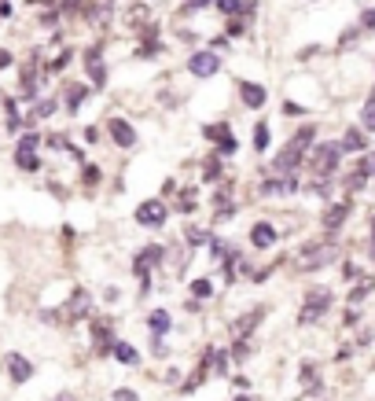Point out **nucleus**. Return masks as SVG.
I'll return each mask as SVG.
<instances>
[{"instance_id":"obj_4","label":"nucleus","mask_w":375,"mask_h":401,"mask_svg":"<svg viewBox=\"0 0 375 401\" xmlns=\"http://www.w3.org/2000/svg\"><path fill=\"white\" fill-rule=\"evenodd\" d=\"M217 67H221V63H217L214 52H196L191 63H188V70L196 74V77H210V74H217Z\"/></svg>"},{"instance_id":"obj_31","label":"nucleus","mask_w":375,"mask_h":401,"mask_svg":"<svg viewBox=\"0 0 375 401\" xmlns=\"http://www.w3.org/2000/svg\"><path fill=\"white\" fill-rule=\"evenodd\" d=\"M56 401H74V394H59Z\"/></svg>"},{"instance_id":"obj_2","label":"nucleus","mask_w":375,"mask_h":401,"mask_svg":"<svg viewBox=\"0 0 375 401\" xmlns=\"http://www.w3.org/2000/svg\"><path fill=\"white\" fill-rule=\"evenodd\" d=\"M339 159H342V144H320L313 151V173L317 177H328L335 166H339Z\"/></svg>"},{"instance_id":"obj_8","label":"nucleus","mask_w":375,"mask_h":401,"mask_svg":"<svg viewBox=\"0 0 375 401\" xmlns=\"http://www.w3.org/2000/svg\"><path fill=\"white\" fill-rule=\"evenodd\" d=\"M331 258H335V251H331V247H324V251H320V247H309V251H302L298 265H302V269H317V265L331 262Z\"/></svg>"},{"instance_id":"obj_5","label":"nucleus","mask_w":375,"mask_h":401,"mask_svg":"<svg viewBox=\"0 0 375 401\" xmlns=\"http://www.w3.org/2000/svg\"><path fill=\"white\" fill-rule=\"evenodd\" d=\"M111 140H114L118 148H133V144H136V133H133V125H129L125 118H114V122H111Z\"/></svg>"},{"instance_id":"obj_23","label":"nucleus","mask_w":375,"mask_h":401,"mask_svg":"<svg viewBox=\"0 0 375 401\" xmlns=\"http://www.w3.org/2000/svg\"><path fill=\"white\" fill-rule=\"evenodd\" d=\"M368 291H372V280H365V283H357V288H353V294H350V302L357 306V302H360V299H365V294H368Z\"/></svg>"},{"instance_id":"obj_26","label":"nucleus","mask_w":375,"mask_h":401,"mask_svg":"<svg viewBox=\"0 0 375 401\" xmlns=\"http://www.w3.org/2000/svg\"><path fill=\"white\" fill-rule=\"evenodd\" d=\"M15 162L22 166V170H37V166H41V162L33 159V155H15Z\"/></svg>"},{"instance_id":"obj_11","label":"nucleus","mask_w":375,"mask_h":401,"mask_svg":"<svg viewBox=\"0 0 375 401\" xmlns=\"http://www.w3.org/2000/svg\"><path fill=\"white\" fill-rule=\"evenodd\" d=\"M147 328L154 331V335H166L173 328V320H170V313H166V309H154V313L147 317Z\"/></svg>"},{"instance_id":"obj_18","label":"nucleus","mask_w":375,"mask_h":401,"mask_svg":"<svg viewBox=\"0 0 375 401\" xmlns=\"http://www.w3.org/2000/svg\"><path fill=\"white\" fill-rule=\"evenodd\" d=\"M67 96H70V100H67V103H70V111H77V107H81V96H88V88H85V85H74Z\"/></svg>"},{"instance_id":"obj_30","label":"nucleus","mask_w":375,"mask_h":401,"mask_svg":"<svg viewBox=\"0 0 375 401\" xmlns=\"http://www.w3.org/2000/svg\"><path fill=\"white\" fill-rule=\"evenodd\" d=\"M365 26H375V11H365Z\"/></svg>"},{"instance_id":"obj_27","label":"nucleus","mask_w":375,"mask_h":401,"mask_svg":"<svg viewBox=\"0 0 375 401\" xmlns=\"http://www.w3.org/2000/svg\"><path fill=\"white\" fill-rule=\"evenodd\" d=\"M206 4H210V0H188V4H184V11H202Z\"/></svg>"},{"instance_id":"obj_32","label":"nucleus","mask_w":375,"mask_h":401,"mask_svg":"<svg viewBox=\"0 0 375 401\" xmlns=\"http://www.w3.org/2000/svg\"><path fill=\"white\" fill-rule=\"evenodd\" d=\"M372 243H375V217H372Z\"/></svg>"},{"instance_id":"obj_1","label":"nucleus","mask_w":375,"mask_h":401,"mask_svg":"<svg viewBox=\"0 0 375 401\" xmlns=\"http://www.w3.org/2000/svg\"><path fill=\"white\" fill-rule=\"evenodd\" d=\"M328 306H331V291H328V288L309 291V294H305L302 313H298V320H302V324H313V320H320V317L328 313Z\"/></svg>"},{"instance_id":"obj_16","label":"nucleus","mask_w":375,"mask_h":401,"mask_svg":"<svg viewBox=\"0 0 375 401\" xmlns=\"http://www.w3.org/2000/svg\"><path fill=\"white\" fill-rule=\"evenodd\" d=\"M360 122H365V129H372V133H375V100L365 103V111H360Z\"/></svg>"},{"instance_id":"obj_9","label":"nucleus","mask_w":375,"mask_h":401,"mask_svg":"<svg viewBox=\"0 0 375 401\" xmlns=\"http://www.w3.org/2000/svg\"><path fill=\"white\" fill-rule=\"evenodd\" d=\"M302 151H305V148H302V144H294V140H291V144L280 151V159H276V170H294V166L302 162Z\"/></svg>"},{"instance_id":"obj_13","label":"nucleus","mask_w":375,"mask_h":401,"mask_svg":"<svg viewBox=\"0 0 375 401\" xmlns=\"http://www.w3.org/2000/svg\"><path fill=\"white\" fill-rule=\"evenodd\" d=\"M257 320H262V309H254V313H247V317H239L236 324H232V331H236L239 339H247V335H250V328L257 324Z\"/></svg>"},{"instance_id":"obj_28","label":"nucleus","mask_w":375,"mask_h":401,"mask_svg":"<svg viewBox=\"0 0 375 401\" xmlns=\"http://www.w3.org/2000/svg\"><path fill=\"white\" fill-rule=\"evenodd\" d=\"M51 111H56V103H51V100H45V103H37V114H51Z\"/></svg>"},{"instance_id":"obj_6","label":"nucleus","mask_w":375,"mask_h":401,"mask_svg":"<svg viewBox=\"0 0 375 401\" xmlns=\"http://www.w3.org/2000/svg\"><path fill=\"white\" fill-rule=\"evenodd\" d=\"M4 365H8V372H11V379H15V383H26V379L33 376V365L26 357H19V354H8Z\"/></svg>"},{"instance_id":"obj_15","label":"nucleus","mask_w":375,"mask_h":401,"mask_svg":"<svg viewBox=\"0 0 375 401\" xmlns=\"http://www.w3.org/2000/svg\"><path fill=\"white\" fill-rule=\"evenodd\" d=\"M111 354L118 357L122 365H136V361H140V357H136V350H133L129 343H111Z\"/></svg>"},{"instance_id":"obj_20","label":"nucleus","mask_w":375,"mask_h":401,"mask_svg":"<svg viewBox=\"0 0 375 401\" xmlns=\"http://www.w3.org/2000/svg\"><path fill=\"white\" fill-rule=\"evenodd\" d=\"M236 148H239V144H236V136H232V133H228L225 140H217V155H236Z\"/></svg>"},{"instance_id":"obj_10","label":"nucleus","mask_w":375,"mask_h":401,"mask_svg":"<svg viewBox=\"0 0 375 401\" xmlns=\"http://www.w3.org/2000/svg\"><path fill=\"white\" fill-rule=\"evenodd\" d=\"M239 96H243L247 107H262V103H265V88L254 85V81H239Z\"/></svg>"},{"instance_id":"obj_29","label":"nucleus","mask_w":375,"mask_h":401,"mask_svg":"<svg viewBox=\"0 0 375 401\" xmlns=\"http://www.w3.org/2000/svg\"><path fill=\"white\" fill-rule=\"evenodd\" d=\"M188 239H191V243H199V239H206V232H199V228H188Z\"/></svg>"},{"instance_id":"obj_7","label":"nucleus","mask_w":375,"mask_h":401,"mask_svg":"<svg viewBox=\"0 0 375 401\" xmlns=\"http://www.w3.org/2000/svg\"><path fill=\"white\" fill-rule=\"evenodd\" d=\"M250 243H254L257 251L273 247V243H276V228H273V225H265V221H257V225L250 228Z\"/></svg>"},{"instance_id":"obj_14","label":"nucleus","mask_w":375,"mask_h":401,"mask_svg":"<svg viewBox=\"0 0 375 401\" xmlns=\"http://www.w3.org/2000/svg\"><path fill=\"white\" fill-rule=\"evenodd\" d=\"M346 214H350V206H346V203H339V206H331V210L324 214V228H339V225L346 221Z\"/></svg>"},{"instance_id":"obj_12","label":"nucleus","mask_w":375,"mask_h":401,"mask_svg":"<svg viewBox=\"0 0 375 401\" xmlns=\"http://www.w3.org/2000/svg\"><path fill=\"white\" fill-rule=\"evenodd\" d=\"M88 74H93L96 85L107 81V70H103V63H99V48H88Z\"/></svg>"},{"instance_id":"obj_33","label":"nucleus","mask_w":375,"mask_h":401,"mask_svg":"<svg viewBox=\"0 0 375 401\" xmlns=\"http://www.w3.org/2000/svg\"><path fill=\"white\" fill-rule=\"evenodd\" d=\"M236 401H250V398H236Z\"/></svg>"},{"instance_id":"obj_3","label":"nucleus","mask_w":375,"mask_h":401,"mask_svg":"<svg viewBox=\"0 0 375 401\" xmlns=\"http://www.w3.org/2000/svg\"><path fill=\"white\" fill-rule=\"evenodd\" d=\"M136 221H140V225H147V228H159V225H166V206H162L159 199L140 203V206H136Z\"/></svg>"},{"instance_id":"obj_19","label":"nucleus","mask_w":375,"mask_h":401,"mask_svg":"<svg viewBox=\"0 0 375 401\" xmlns=\"http://www.w3.org/2000/svg\"><path fill=\"white\" fill-rule=\"evenodd\" d=\"M254 148H257V151L269 148V125H257V129H254Z\"/></svg>"},{"instance_id":"obj_17","label":"nucleus","mask_w":375,"mask_h":401,"mask_svg":"<svg viewBox=\"0 0 375 401\" xmlns=\"http://www.w3.org/2000/svg\"><path fill=\"white\" fill-rule=\"evenodd\" d=\"M342 148H350V151H360V148H365V136H360L357 129H350V133H346V140H342Z\"/></svg>"},{"instance_id":"obj_22","label":"nucleus","mask_w":375,"mask_h":401,"mask_svg":"<svg viewBox=\"0 0 375 401\" xmlns=\"http://www.w3.org/2000/svg\"><path fill=\"white\" fill-rule=\"evenodd\" d=\"M33 151H37V133H30V136H26L22 144H19V151H15V155H33Z\"/></svg>"},{"instance_id":"obj_21","label":"nucleus","mask_w":375,"mask_h":401,"mask_svg":"<svg viewBox=\"0 0 375 401\" xmlns=\"http://www.w3.org/2000/svg\"><path fill=\"white\" fill-rule=\"evenodd\" d=\"M217 8H221L225 15H236V11H243V0H217Z\"/></svg>"},{"instance_id":"obj_25","label":"nucleus","mask_w":375,"mask_h":401,"mask_svg":"<svg viewBox=\"0 0 375 401\" xmlns=\"http://www.w3.org/2000/svg\"><path fill=\"white\" fill-rule=\"evenodd\" d=\"M111 401H140V398H136V391L122 386V391H114V394H111Z\"/></svg>"},{"instance_id":"obj_24","label":"nucleus","mask_w":375,"mask_h":401,"mask_svg":"<svg viewBox=\"0 0 375 401\" xmlns=\"http://www.w3.org/2000/svg\"><path fill=\"white\" fill-rule=\"evenodd\" d=\"M191 294H196V299H206V294H210V280H196L191 283Z\"/></svg>"}]
</instances>
